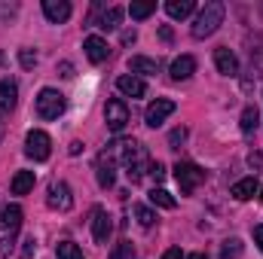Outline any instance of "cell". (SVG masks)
I'll return each instance as SVG.
<instances>
[{"label":"cell","instance_id":"cell-1","mask_svg":"<svg viewBox=\"0 0 263 259\" xmlns=\"http://www.w3.org/2000/svg\"><path fill=\"white\" fill-rule=\"evenodd\" d=\"M223 3L220 0H211V3H205L202 6V12L196 15V21H193V37L196 40H205V37H211L220 25H223Z\"/></svg>","mask_w":263,"mask_h":259},{"label":"cell","instance_id":"cell-2","mask_svg":"<svg viewBox=\"0 0 263 259\" xmlns=\"http://www.w3.org/2000/svg\"><path fill=\"white\" fill-rule=\"evenodd\" d=\"M67 107V98L62 92H55V89H40V95H37V116L40 119H59L62 113H65Z\"/></svg>","mask_w":263,"mask_h":259},{"label":"cell","instance_id":"cell-3","mask_svg":"<svg viewBox=\"0 0 263 259\" xmlns=\"http://www.w3.org/2000/svg\"><path fill=\"white\" fill-rule=\"evenodd\" d=\"M175 180H178L181 192L190 195L205 183V171H202L199 165H193V162H178V165H175Z\"/></svg>","mask_w":263,"mask_h":259},{"label":"cell","instance_id":"cell-4","mask_svg":"<svg viewBox=\"0 0 263 259\" xmlns=\"http://www.w3.org/2000/svg\"><path fill=\"white\" fill-rule=\"evenodd\" d=\"M49 153H52V140H49V134L40 131V128L28 131V137H25V156L34 159V162H46Z\"/></svg>","mask_w":263,"mask_h":259},{"label":"cell","instance_id":"cell-5","mask_svg":"<svg viewBox=\"0 0 263 259\" xmlns=\"http://www.w3.org/2000/svg\"><path fill=\"white\" fill-rule=\"evenodd\" d=\"M95 177H98V186H101V189H110V186L117 183V159H114L110 149H104V153L98 156V162H95Z\"/></svg>","mask_w":263,"mask_h":259},{"label":"cell","instance_id":"cell-6","mask_svg":"<svg viewBox=\"0 0 263 259\" xmlns=\"http://www.w3.org/2000/svg\"><path fill=\"white\" fill-rule=\"evenodd\" d=\"M104 119H107V128L110 131H123L126 128V125H129V107H126V101L110 98L107 107H104Z\"/></svg>","mask_w":263,"mask_h":259},{"label":"cell","instance_id":"cell-7","mask_svg":"<svg viewBox=\"0 0 263 259\" xmlns=\"http://www.w3.org/2000/svg\"><path fill=\"white\" fill-rule=\"evenodd\" d=\"M175 107H178V104H175L172 98H156V101L147 107V113H144L147 125H150V128H159V125H162V122L175 113Z\"/></svg>","mask_w":263,"mask_h":259},{"label":"cell","instance_id":"cell-8","mask_svg":"<svg viewBox=\"0 0 263 259\" xmlns=\"http://www.w3.org/2000/svg\"><path fill=\"white\" fill-rule=\"evenodd\" d=\"M22 207L18 204H6L0 210V238H12L18 229H22Z\"/></svg>","mask_w":263,"mask_h":259},{"label":"cell","instance_id":"cell-9","mask_svg":"<svg viewBox=\"0 0 263 259\" xmlns=\"http://www.w3.org/2000/svg\"><path fill=\"white\" fill-rule=\"evenodd\" d=\"M46 204L52 207V210H62V213H67L70 207H73V195H70V186L67 183H52L49 186V195H46Z\"/></svg>","mask_w":263,"mask_h":259},{"label":"cell","instance_id":"cell-10","mask_svg":"<svg viewBox=\"0 0 263 259\" xmlns=\"http://www.w3.org/2000/svg\"><path fill=\"white\" fill-rule=\"evenodd\" d=\"M83 49H86V58H89L92 64H101V61H107V55H110L107 40L98 37V34H89V37L83 40Z\"/></svg>","mask_w":263,"mask_h":259},{"label":"cell","instance_id":"cell-11","mask_svg":"<svg viewBox=\"0 0 263 259\" xmlns=\"http://www.w3.org/2000/svg\"><path fill=\"white\" fill-rule=\"evenodd\" d=\"M110 232H114V220L107 217V210H95V220H92V238L98 244H107L110 241Z\"/></svg>","mask_w":263,"mask_h":259},{"label":"cell","instance_id":"cell-12","mask_svg":"<svg viewBox=\"0 0 263 259\" xmlns=\"http://www.w3.org/2000/svg\"><path fill=\"white\" fill-rule=\"evenodd\" d=\"M214 67H217V73H223V76H236V73H239V58H236L227 46H217V49H214Z\"/></svg>","mask_w":263,"mask_h":259},{"label":"cell","instance_id":"cell-13","mask_svg":"<svg viewBox=\"0 0 263 259\" xmlns=\"http://www.w3.org/2000/svg\"><path fill=\"white\" fill-rule=\"evenodd\" d=\"M70 3L67 0H43V15L52 21V25H62V21H67L70 18Z\"/></svg>","mask_w":263,"mask_h":259},{"label":"cell","instance_id":"cell-14","mask_svg":"<svg viewBox=\"0 0 263 259\" xmlns=\"http://www.w3.org/2000/svg\"><path fill=\"white\" fill-rule=\"evenodd\" d=\"M117 89H120L126 98H144V95H147V82H144L141 76H132V73H123V76L117 79Z\"/></svg>","mask_w":263,"mask_h":259},{"label":"cell","instance_id":"cell-15","mask_svg":"<svg viewBox=\"0 0 263 259\" xmlns=\"http://www.w3.org/2000/svg\"><path fill=\"white\" fill-rule=\"evenodd\" d=\"M15 104H18V85H15V79H0V110L9 113V110H15Z\"/></svg>","mask_w":263,"mask_h":259},{"label":"cell","instance_id":"cell-16","mask_svg":"<svg viewBox=\"0 0 263 259\" xmlns=\"http://www.w3.org/2000/svg\"><path fill=\"white\" fill-rule=\"evenodd\" d=\"M257 192H260V183H257V177H245V180L233 183V189H230V195H233L236 201H248V198H254Z\"/></svg>","mask_w":263,"mask_h":259},{"label":"cell","instance_id":"cell-17","mask_svg":"<svg viewBox=\"0 0 263 259\" xmlns=\"http://www.w3.org/2000/svg\"><path fill=\"white\" fill-rule=\"evenodd\" d=\"M196 73V58L193 55H181L172 61V79H190Z\"/></svg>","mask_w":263,"mask_h":259},{"label":"cell","instance_id":"cell-18","mask_svg":"<svg viewBox=\"0 0 263 259\" xmlns=\"http://www.w3.org/2000/svg\"><path fill=\"white\" fill-rule=\"evenodd\" d=\"M34 183H37L34 171H15V177H12L9 189H12V195H28L31 189H34Z\"/></svg>","mask_w":263,"mask_h":259},{"label":"cell","instance_id":"cell-19","mask_svg":"<svg viewBox=\"0 0 263 259\" xmlns=\"http://www.w3.org/2000/svg\"><path fill=\"white\" fill-rule=\"evenodd\" d=\"M129 70H132V76H135V73H141V76H153V73L159 70V64H156L153 58L135 55V58H129Z\"/></svg>","mask_w":263,"mask_h":259},{"label":"cell","instance_id":"cell-20","mask_svg":"<svg viewBox=\"0 0 263 259\" xmlns=\"http://www.w3.org/2000/svg\"><path fill=\"white\" fill-rule=\"evenodd\" d=\"M193 9H196L193 0H168V3H165V12H168L172 18H187Z\"/></svg>","mask_w":263,"mask_h":259},{"label":"cell","instance_id":"cell-21","mask_svg":"<svg viewBox=\"0 0 263 259\" xmlns=\"http://www.w3.org/2000/svg\"><path fill=\"white\" fill-rule=\"evenodd\" d=\"M120 21H123V6H110V9L101 15L98 28H101V31H117V28H120Z\"/></svg>","mask_w":263,"mask_h":259},{"label":"cell","instance_id":"cell-22","mask_svg":"<svg viewBox=\"0 0 263 259\" xmlns=\"http://www.w3.org/2000/svg\"><path fill=\"white\" fill-rule=\"evenodd\" d=\"M257 122H260L257 107H245V110H242V122H239V125H242V134H245V137H251L254 128H257Z\"/></svg>","mask_w":263,"mask_h":259},{"label":"cell","instance_id":"cell-23","mask_svg":"<svg viewBox=\"0 0 263 259\" xmlns=\"http://www.w3.org/2000/svg\"><path fill=\"white\" fill-rule=\"evenodd\" d=\"M153 12H156V3H153V0H138V3H132L129 6V15L132 18H138V21L150 18Z\"/></svg>","mask_w":263,"mask_h":259},{"label":"cell","instance_id":"cell-24","mask_svg":"<svg viewBox=\"0 0 263 259\" xmlns=\"http://www.w3.org/2000/svg\"><path fill=\"white\" fill-rule=\"evenodd\" d=\"M150 204H156V207H165V210H175V195L165 192V189H150Z\"/></svg>","mask_w":263,"mask_h":259},{"label":"cell","instance_id":"cell-25","mask_svg":"<svg viewBox=\"0 0 263 259\" xmlns=\"http://www.w3.org/2000/svg\"><path fill=\"white\" fill-rule=\"evenodd\" d=\"M55 256H59V259H83V250H80L73 241H59Z\"/></svg>","mask_w":263,"mask_h":259},{"label":"cell","instance_id":"cell-26","mask_svg":"<svg viewBox=\"0 0 263 259\" xmlns=\"http://www.w3.org/2000/svg\"><path fill=\"white\" fill-rule=\"evenodd\" d=\"M132 210H135V220H138V223H141L144 229H150V226L156 223V213H153V210H150L147 204H135Z\"/></svg>","mask_w":263,"mask_h":259},{"label":"cell","instance_id":"cell-27","mask_svg":"<svg viewBox=\"0 0 263 259\" xmlns=\"http://www.w3.org/2000/svg\"><path fill=\"white\" fill-rule=\"evenodd\" d=\"M239 253H242V241H239V238L223 241V247H220V259H236Z\"/></svg>","mask_w":263,"mask_h":259},{"label":"cell","instance_id":"cell-28","mask_svg":"<svg viewBox=\"0 0 263 259\" xmlns=\"http://www.w3.org/2000/svg\"><path fill=\"white\" fill-rule=\"evenodd\" d=\"M110 259H138V256H135V247H132L129 241H120V244L114 247Z\"/></svg>","mask_w":263,"mask_h":259},{"label":"cell","instance_id":"cell-29","mask_svg":"<svg viewBox=\"0 0 263 259\" xmlns=\"http://www.w3.org/2000/svg\"><path fill=\"white\" fill-rule=\"evenodd\" d=\"M18 64L25 67V70H31V67H37V55L31 49H18Z\"/></svg>","mask_w":263,"mask_h":259},{"label":"cell","instance_id":"cell-30","mask_svg":"<svg viewBox=\"0 0 263 259\" xmlns=\"http://www.w3.org/2000/svg\"><path fill=\"white\" fill-rule=\"evenodd\" d=\"M184 140H187V128H175L172 134H168V143H172V149H178Z\"/></svg>","mask_w":263,"mask_h":259},{"label":"cell","instance_id":"cell-31","mask_svg":"<svg viewBox=\"0 0 263 259\" xmlns=\"http://www.w3.org/2000/svg\"><path fill=\"white\" fill-rule=\"evenodd\" d=\"M34 250H37V241H34V235H28V238L22 241V256L31 259V256H34Z\"/></svg>","mask_w":263,"mask_h":259},{"label":"cell","instance_id":"cell-32","mask_svg":"<svg viewBox=\"0 0 263 259\" xmlns=\"http://www.w3.org/2000/svg\"><path fill=\"white\" fill-rule=\"evenodd\" d=\"M150 177H153L156 183H162V180H165V168H162L159 162H150Z\"/></svg>","mask_w":263,"mask_h":259},{"label":"cell","instance_id":"cell-33","mask_svg":"<svg viewBox=\"0 0 263 259\" xmlns=\"http://www.w3.org/2000/svg\"><path fill=\"white\" fill-rule=\"evenodd\" d=\"M159 37H162L165 43H172V40H175V31H172L168 25H159Z\"/></svg>","mask_w":263,"mask_h":259},{"label":"cell","instance_id":"cell-34","mask_svg":"<svg viewBox=\"0 0 263 259\" xmlns=\"http://www.w3.org/2000/svg\"><path fill=\"white\" fill-rule=\"evenodd\" d=\"M162 259H187V256L181 253V247H168V250L162 253Z\"/></svg>","mask_w":263,"mask_h":259},{"label":"cell","instance_id":"cell-35","mask_svg":"<svg viewBox=\"0 0 263 259\" xmlns=\"http://www.w3.org/2000/svg\"><path fill=\"white\" fill-rule=\"evenodd\" d=\"M59 73H62L65 79H70V76H73V64H70V61H62V64H59Z\"/></svg>","mask_w":263,"mask_h":259},{"label":"cell","instance_id":"cell-36","mask_svg":"<svg viewBox=\"0 0 263 259\" xmlns=\"http://www.w3.org/2000/svg\"><path fill=\"white\" fill-rule=\"evenodd\" d=\"M248 165H251V168H263V156L260 153H251V156H248Z\"/></svg>","mask_w":263,"mask_h":259},{"label":"cell","instance_id":"cell-37","mask_svg":"<svg viewBox=\"0 0 263 259\" xmlns=\"http://www.w3.org/2000/svg\"><path fill=\"white\" fill-rule=\"evenodd\" d=\"M9 244H12V238H0V259H6V253H9Z\"/></svg>","mask_w":263,"mask_h":259},{"label":"cell","instance_id":"cell-38","mask_svg":"<svg viewBox=\"0 0 263 259\" xmlns=\"http://www.w3.org/2000/svg\"><path fill=\"white\" fill-rule=\"evenodd\" d=\"M135 40H138V34H135V31H123V46H132Z\"/></svg>","mask_w":263,"mask_h":259},{"label":"cell","instance_id":"cell-39","mask_svg":"<svg viewBox=\"0 0 263 259\" xmlns=\"http://www.w3.org/2000/svg\"><path fill=\"white\" fill-rule=\"evenodd\" d=\"M254 241H257V247H260V253H263V226L254 229Z\"/></svg>","mask_w":263,"mask_h":259},{"label":"cell","instance_id":"cell-40","mask_svg":"<svg viewBox=\"0 0 263 259\" xmlns=\"http://www.w3.org/2000/svg\"><path fill=\"white\" fill-rule=\"evenodd\" d=\"M80 149H83V143H80V140H73V143H70V156H80Z\"/></svg>","mask_w":263,"mask_h":259},{"label":"cell","instance_id":"cell-41","mask_svg":"<svg viewBox=\"0 0 263 259\" xmlns=\"http://www.w3.org/2000/svg\"><path fill=\"white\" fill-rule=\"evenodd\" d=\"M15 12V6H0V15H12Z\"/></svg>","mask_w":263,"mask_h":259},{"label":"cell","instance_id":"cell-42","mask_svg":"<svg viewBox=\"0 0 263 259\" xmlns=\"http://www.w3.org/2000/svg\"><path fill=\"white\" fill-rule=\"evenodd\" d=\"M187 259H208V256H205V253H190Z\"/></svg>","mask_w":263,"mask_h":259},{"label":"cell","instance_id":"cell-43","mask_svg":"<svg viewBox=\"0 0 263 259\" xmlns=\"http://www.w3.org/2000/svg\"><path fill=\"white\" fill-rule=\"evenodd\" d=\"M260 198H263V186H260Z\"/></svg>","mask_w":263,"mask_h":259},{"label":"cell","instance_id":"cell-44","mask_svg":"<svg viewBox=\"0 0 263 259\" xmlns=\"http://www.w3.org/2000/svg\"><path fill=\"white\" fill-rule=\"evenodd\" d=\"M0 134H3V125H0Z\"/></svg>","mask_w":263,"mask_h":259}]
</instances>
